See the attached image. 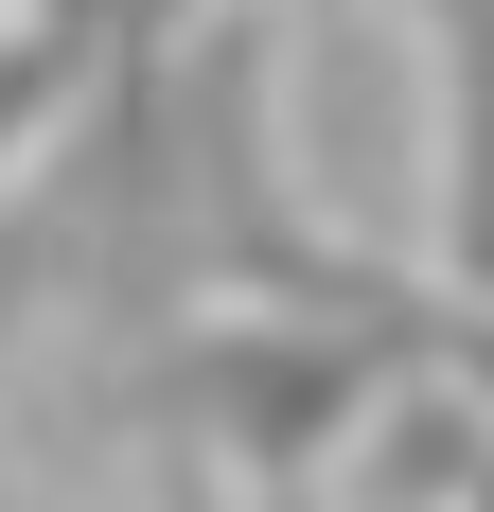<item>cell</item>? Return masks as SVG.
Instances as JSON below:
<instances>
[{"instance_id": "obj_1", "label": "cell", "mask_w": 494, "mask_h": 512, "mask_svg": "<svg viewBox=\"0 0 494 512\" xmlns=\"http://www.w3.org/2000/svg\"><path fill=\"white\" fill-rule=\"evenodd\" d=\"M212 18H247V0H124V36H106V71H124V53H177V36H212Z\"/></svg>"}]
</instances>
